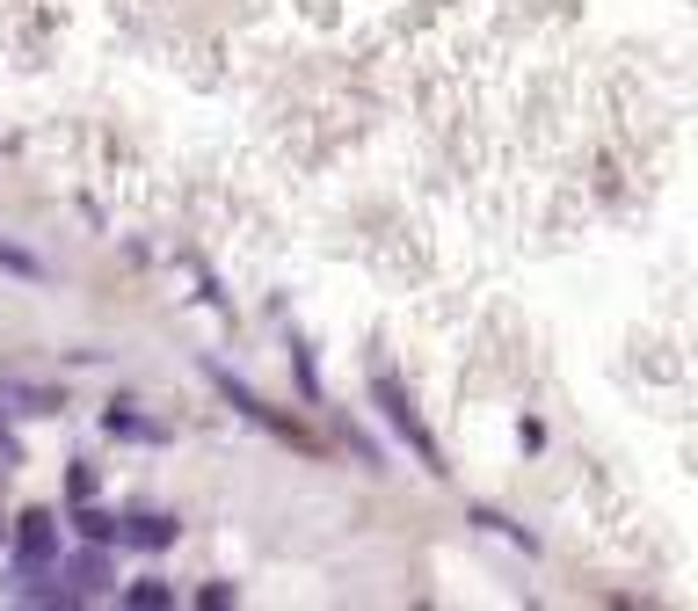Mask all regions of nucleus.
I'll use <instances>...</instances> for the list:
<instances>
[{
    "mask_svg": "<svg viewBox=\"0 0 698 611\" xmlns=\"http://www.w3.org/2000/svg\"><path fill=\"white\" fill-rule=\"evenodd\" d=\"M371 401L385 408V422H393V430H401V444H408V452L422 459V473H444V452H436V436L422 430L415 401H408V386L393 379V371H385V365H371Z\"/></svg>",
    "mask_w": 698,
    "mask_h": 611,
    "instance_id": "obj_1",
    "label": "nucleus"
},
{
    "mask_svg": "<svg viewBox=\"0 0 698 611\" xmlns=\"http://www.w3.org/2000/svg\"><path fill=\"white\" fill-rule=\"evenodd\" d=\"M15 560H30V568H59V517H52V509H22V517H15Z\"/></svg>",
    "mask_w": 698,
    "mask_h": 611,
    "instance_id": "obj_2",
    "label": "nucleus"
},
{
    "mask_svg": "<svg viewBox=\"0 0 698 611\" xmlns=\"http://www.w3.org/2000/svg\"><path fill=\"white\" fill-rule=\"evenodd\" d=\"M211 379H219V393H226V401H233V408H241V415H247V422H262V430H277V436H292V444H306V436H298V430H292V422H284V415H277V408H262V401H255V393H247V386H241V379H233V371H211Z\"/></svg>",
    "mask_w": 698,
    "mask_h": 611,
    "instance_id": "obj_3",
    "label": "nucleus"
},
{
    "mask_svg": "<svg viewBox=\"0 0 698 611\" xmlns=\"http://www.w3.org/2000/svg\"><path fill=\"white\" fill-rule=\"evenodd\" d=\"M124 546H146V554L174 546V517H131V524H124Z\"/></svg>",
    "mask_w": 698,
    "mask_h": 611,
    "instance_id": "obj_4",
    "label": "nucleus"
},
{
    "mask_svg": "<svg viewBox=\"0 0 698 611\" xmlns=\"http://www.w3.org/2000/svg\"><path fill=\"white\" fill-rule=\"evenodd\" d=\"M103 590H109V560L103 554L73 560V604H81V597H103Z\"/></svg>",
    "mask_w": 698,
    "mask_h": 611,
    "instance_id": "obj_5",
    "label": "nucleus"
},
{
    "mask_svg": "<svg viewBox=\"0 0 698 611\" xmlns=\"http://www.w3.org/2000/svg\"><path fill=\"white\" fill-rule=\"evenodd\" d=\"M73 524H81V539H95V546L124 539V524H117V517H103V509H95V503H81V509H73Z\"/></svg>",
    "mask_w": 698,
    "mask_h": 611,
    "instance_id": "obj_6",
    "label": "nucleus"
},
{
    "mask_svg": "<svg viewBox=\"0 0 698 611\" xmlns=\"http://www.w3.org/2000/svg\"><path fill=\"white\" fill-rule=\"evenodd\" d=\"M0 270H8V277H22V284H44V262L22 255L15 241H0Z\"/></svg>",
    "mask_w": 698,
    "mask_h": 611,
    "instance_id": "obj_7",
    "label": "nucleus"
},
{
    "mask_svg": "<svg viewBox=\"0 0 698 611\" xmlns=\"http://www.w3.org/2000/svg\"><path fill=\"white\" fill-rule=\"evenodd\" d=\"M124 604H139V611H160V604H174V590L160 576H146V582H131V590H124Z\"/></svg>",
    "mask_w": 698,
    "mask_h": 611,
    "instance_id": "obj_8",
    "label": "nucleus"
},
{
    "mask_svg": "<svg viewBox=\"0 0 698 611\" xmlns=\"http://www.w3.org/2000/svg\"><path fill=\"white\" fill-rule=\"evenodd\" d=\"M66 488H73V503H95V473H87V466H73V481H66Z\"/></svg>",
    "mask_w": 698,
    "mask_h": 611,
    "instance_id": "obj_9",
    "label": "nucleus"
},
{
    "mask_svg": "<svg viewBox=\"0 0 698 611\" xmlns=\"http://www.w3.org/2000/svg\"><path fill=\"white\" fill-rule=\"evenodd\" d=\"M0 539H15V531H8V524H0Z\"/></svg>",
    "mask_w": 698,
    "mask_h": 611,
    "instance_id": "obj_10",
    "label": "nucleus"
}]
</instances>
